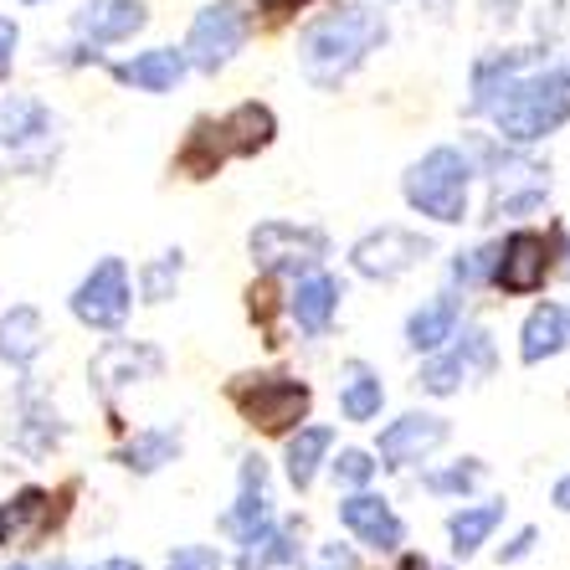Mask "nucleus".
<instances>
[{
    "label": "nucleus",
    "mask_w": 570,
    "mask_h": 570,
    "mask_svg": "<svg viewBox=\"0 0 570 570\" xmlns=\"http://www.w3.org/2000/svg\"><path fill=\"white\" fill-rule=\"evenodd\" d=\"M340 519H345V530H355L365 544H375V550H396L401 544V519L391 514V504L385 499H375V493H355V499H345V509H340Z\"/></svg>",
    "instance_id": "obj_11"
},
{
    "label": "nucleus",
    "mask_w": 570,
    "mask_h": 570,
    "mask_svg": "<svg viewBox=\"0 0 570 570\" xmlns=\"http://www.w3.org/2000/svg\"><path fill=\"white\" fill-rule=\"evenodd\" d=\"M98 570H139V566H134V560H104Z\"/></svg>",
    "instance_id": "obj_35"
},
{
    "label": "nucleus",
    "mask_w": 570,
    "mask_h": 570,
    "mask_svg": "<svg viewBox=\"0 0 570 570\" xmlns=\"http://www.w3.org/2000/svg\"><path fill=\"white\" fill-rule=\"evenodd\" d=\"M253 257L267 273H298V267H314L318 257H324V237L308 232V226L267 222L253 232Z\"/></svg>",
    "instance_id": "obj_6"
},
{
    "label": "nucleus",
    "mask_w": 570,
    "mask_h": 570,
    "mask_svg": "<svg viewBox=\"0 0 570 570\" xmlns=\"http://www.w3.org/2000/svg\"><path fill=\"white\" fill-rule=\"evenodd\" d=\"M216 139H222V149L232 155V149H263L267 139H273V114L267 108H257V104H242L232 119H222L216 124Z\"/></svg>",
    "instance_id": "obj_16"
},
{
    "label": "nucleus",
    "mask_w": 570,
    "mask_h": 570,
    "mask_svg": "<svg viewBox=\"0 0 570 570\" xmlns=\"http://www.w3.org/2000/svg\"><path fill=\"white\" fill-rule=\"evenodd\" d=\"M556 509H566V514H570V478H560V483H556Z\"/></svg>",
    "instance_id": "obj_34"
},
{
    "label": "nucleus",
    "mask_w": 570,
    "mask_h": 570,
    "mask_svg": "<svg viewBox=\"0 0 570 570\" xmlns=\"http://www.w3.org/2000/svg\"><path fill=\"white\" fill-rule=\"evenodd\" d=\"M330 442H334L330 426H304V432L288 442V478L298 483V489H308V483H314V473H318V463H324Z\"/></svg>",
    "instance_id": "obj_19"
},
{
    "label": "nucleus",
    "mask_w": 570,
    "mask_h": 570,
    "mask_svg": "<svg viewBox=\"0 0 570 570\" xmlns=\"http://www.w3.org/2000/svg\"><path fill=\"white\" fill-rule=\"evenodd\" d=\"M263 519H267L263 463H247V489H242V504H237V514H232V524H237L242 534H253V524H263Z\"/></svg>",
    "instance_id": "obj_26"
},
{
    "label": "nucleus",
    "mask_w": 570,
    "mask_h": 570,
    "mask_svg": "<svg viewBox=\"0 0 570 570\" xmlns=\"http://www.w3.org/2000/svg\"><path fill=\"white\" fill-rule=\"evenodd\" d=\"M334 304H340L334 278H304V283H298V293H293V318H298V330L318 334L324 324H330Z\"/></svg>",
    "instance_id": "obj_18"
},
{
    "label": "nucleus",
    "mask_w": 570,
    "mask_h": 570,
    "mask_svg": "<svg viewBox=\"0 0 570 570\" xmlns=\"http://www.w3.org/2000/svg\"><path fill=\"white\" fill-rule=\"evenodd\" d=\"M47 129H52V119H47V108L31 104V98L0 104V139H6V145H27V139H41Z\"/></svg>",
    "instance_id": "obj_21"
},
{
    "label": "nucleus",
    "mask_w": 570,
    "mask_h": 570,
    "mask_svg": "<svg viewBox=\"0 0 570 570\" xmlns=\"http://www.w3.org/2000/svg\"><path fill=\"white\" fill-rule=\"evenodd\" d=\"M499 519H504V504H483V509H463V514H452V550H458V556H473L478 544L493 534Z\"/></svg>",
    "instance_id": "obj_23"
},
{
    "label": "nucleus",
    "mask_w": 570,
    "mask_h": 570,
    "mask_svg": "<svg viewBox=\"0 0 570 570\" xmlns=\"http://www.w3.org/2000/svg\"><path fill=\"white\" fill-rule=\"evenodd\" d=\"M396 570H426V560H416V556H406V560H401V566Z\"/></svg>",
    "instance_id": "obj_36"
},
{
    "label": "nucleus",
    "mask_w": 570,
    "mask_h": 570,
    "mask_svg": "<svg viewBox=\"0 0 570 570\" xmlns=\"http://www.w3.org/2000/svg\"><path fill=\"white\" fill-rule=\"evenodd\" d=\"M16 41H21L16 21H6V16H0V78H6V72H11V62H16Z\"/></svg>",
    "instance_id": "obj_31"
},
{
    "label": "nucleus",
    "mask_w": 570,
    "mask_h": 570,
    "mask_svg": "<svg viewBox=\"0 0 570 570\" xmlns=\"http://www.w3.org/2000/svg\"><path fill=\"white\" fill-rule=\"evenodd\" d=\"M442 438H448V422H438V416H401V422H391L381 432V458L391 468L422 463Z\"/></svg>",
    "instance_id": "obj_10"
},
{
    "label": "nucleus",
    "mask_w": 570,
    "mask_h": 570,
    "mask_svg": "<svg viewBox=\"0 0 570 570\" xmlns=\"http://www.w3.org/2000/svg\"><path fill=\"white\" fill-rule=\"evenodd\" d=\"M566 334H570L566 308H556V304L534 308V314L524 318V345H519V355L534 365V360H544V355H556V350H566Z\"/></svg>",
    "instance_id": "obj_17"
},
{
    "label": "nucleus",
    "mask_w": 570,
    "mask_h": 570,
    "mask_svg": "<svg viewBox=\"0 0 570 570\" xmlns=\"http://www.w3.org/2000/svg\"><path fill=\"white\" fill-rule=\"evenodd\" d=\"M463 375H468V360H463V355H452V360H432V365L422 371V385L432 391V396H452Z\"/></svg>",
    "instance_id": "obj_27"
},
{
    "label": "nucleus",
    "mask_w": 570,
    "mask_h": 570,
    "mask_svg": "<svg viewBox=\"0 0 570 570\" xmlns=\"http://www.w3.org/2000/svg\"><path fill=\"white\" fill-rule=\"evenodd\" d=\"M473 483H478V468H452V473L432 478V489H442V493L448 489H473Z\"/></svg>",
    "instance_id": "obj_32"
},
{
    "label": "nucleus",
    "mask_w": 570,
    "mask_h": 570,
    "mask_svg": "<svg viewBox=\"0 0 570 570\" xmlns=\"http://www.w3.org/2000/svg\"><path fill=\"white\" fill-rule=\"evenodd\" d=\"M452 324H458V304H452V298H438V304H426L412 314L406 340H412V350H438L442 340H452Z\"/></svg>",
    "instance_id": "obj_20"
},
{
    "label": "nucleus",
    "mask_w": 570,
    "mask_h": 570,
    "mask_svg": "<svg viewBox=\"0 0 570 570\" xmlns=\"http://www.w3.org/2000/svg\"><path fill=\"white\" fill-rule=\"evenodd\" d=\"M72 314H78L82 324H94V330H119L124 314H129V273H124L119 257L98 263L94 273L82 278V288L72 293Z\"/></svg>",
    "instance_id": "obj_5"
},
{
    "label": "nucleus",
    "mask_w": 570,
    "mask_h": 570,
    "mask_svg": "<svg viewBox=\"0 0 570 570\" xmlns=\"http://www.w3.org/2000/svg\"><path fill=\"white\" fill-rule=\"evenodd\" d=\"M432 253L422 237H412V232H401V226H385V232H375V237H365L355 247V267L365 273V278H401L406 267H416L422 257Z\"/></svg>",
    "instance_id": "obj_7"
},
{
    "label": "nucleus",
    "mask_w": 570,
    "mask_h": 570,
    "mask_svg": "<svg viewBox=\"0 0 570 570\" xmlns=\"http://www.w3.org/2000/svg\"><path fill=\"white\" fill-rule=\"evenodd\" d=\"M159 360L149 355V350H129V345H114V350H104V360H98V381L104 385H124V381H134L139 371H155Z\"/></svg>",
    "instance_id": "obj_24"
},
{
    "label": "nucleus",
    "mask_w": 570,
    "mask_h": 570,
    "mask_svg": "<svg viewBox=\"0 0 570 570\" xmlns=\"http://www.w3.org/2000/svg\"><path fill=\"white\" fill-rule=\"evenodd\" d=\"M381 401H385L381 375H371L365 365H350L345 371V416L350 422H371V416L381 412Z\"/></svg>",
    "instance_id": "obj_22"
},
{
    "label": "nucleus",
    "mask_w": 570,
    "mask_h": 570,
    "mask_svg": "<svg viewBox=\"0 0 570 570\" xmlns=\"http://www.w3.org/2000/svg\"><path fill=\"white\" fill-rule=\"evenodd\" d=\"M180 72H186V57L175 52V47H155V52L119 67V78L134 82V88H145V94H170L175 82H180Z\"/></svg>",
    "instance_id": "obj_14"
},
{
    "label": "nucleus",
    "mask_w": 570,
    "mask_h": 570,
    "mask_svg": "<svg viewBox=\"0 0 570 570\" xmlns=\"http://www.w3.org/2000/svg\"><path fill=\"white\" fill-rule=\"evenodd\" d=\"M47 345V334H41V318L37 308H11V314L0 318V360H11V365H31Z\"/></svg>",
    "instance_id": "obj_15"
},
{
    "label": "nucleus",
    "mask_w": 570,
    "mask_h": 570,
    "mask_svg": "<svg viewBox=\"0 0 570 570\" xmlns=\"http://www.w3.org/2000/svg\"><path fill=\"white\" fill-rule=\"evenodd\" d=\"M52 519V499L41 489H27L16 493L11 504L0 509V544H31Z\"/></svg>",
    "instance_id": "obj_13"
},
{
    "label": "nucleus",
    "mask_w": 570,
    "mask_h": 570,
    "mask_svg": "<svg viewBox=\"0 0 570 570\" xmlns=\"http://www.w3.org/2000/svg\"><path fill=\"white\" fill-rule=\"evenodd\" d=\"M242 412L253 416L263 432H288V426L308 412V385H298V381H257L253 391H242Z\"/></svg>",
    "instance_id": "obj_8"
},
{
    "label": "nucleus",
    "mask_w": 570,
    "mask_h": 570,
    "mask_svg": "<svg viewBox=\"0 0 570 570\" xmlns=\"http://www.w3.org/2000/svg\"><path fill=\"white\" fill-rule=\"evenodd\" d=\"M375 41H385V21L375 11H340L330 21H318L304 37V72L318 88H334L340 78H350L365 52H375Z\"/></svg>",
    "instance_id": "obj_1"
},
{
    "label": "nucleus",
    "mask_w": 570,
    "mask_h": 570,
    "mask_svg": "<svg viewBox=\"0 0 570 570\" xmlns=\"http://www.w3.org/2000/svg\"><path fill=\"white\" fill-rule=\"evenodd\" d=\"M175 452H180V438L175 432H145V438H134L124 448V463L139 468V473H155L159 463H170Z\"/></svg>",
    "instance_id": "obj_25"
},
{
    "label": "nucleus",
    "mask_w": 570,
    "mask_h": 570,
    "mask_svg": "<svg viewBox=\"0 0 570 570\" xmlns=\"http://www.w3.org/2000/svg\"><path fill=\"white\" fill-rule=\"evenodd\" d=\"M406 200L432 222H463L468 216V159L458 149H432L406 170Z\"/></svg>",
    "instance_id": "obj_3"
},
{
    "label": "nucleus",
    "mask_w": 570,
    "mask_h": 570,
    "mask_svg": "<svg viewBox=\"0 0 570 570\" xmlns=\"http://www.w3.org/2000/svg\"><path fill=\"white\" fill-rule=\"evenodd\" d=\"M334 468H340V478H345V483H365V478L375 473V463L365 458V452H345V458H340Z\"/></svg>",
    "instance_id": "obj_30"
},
{
    "label": "nucleus",
    "mask_w": 570,
    "mask_h": 570,
    "mask_svg": "<svg viewBox=\"0 0 570 570\" xmlns=\"http://www.w3.org/2000/svg\"><path fill=\"white\" fill-rule=\"evenodd\" d=\"M550 273V247H544L540 232H514V237L499 247V283L509 293H534Z\"/></svg>",
    "instance_id": "obj_9"
},
{
    "label": "nucleus",
    "mask_w": 570,
    "mask_h": 570,
    "mask_svg": "<svg viewBox=\"0 0 570 570\" xmlns=\"http://www.w3.org/2000/svg\"><path fill=\"white\" fill-rule=\"evenodd\" d=\"M16 570H31V566H16ZM41 570H72V566H41Z\"/></svg>",
    "instance_id": "obj_37"
},
{
    "label": "nucleus",
    "mask_w": 570,
    "mask_h": 570,
    "mask_svg": "<svg viewBox=\"0 0 570 570\" xmlns=\"http://www.w3.org/2000/svg\"><path fill=\"white\" fill-rule=\"evenodd\" d=\"M170 570H222V560H216V550H206V544H186V550L170 556Z\"/></svg>",
    "instance_id": "obj_29"
},
{
    "label": "nucleus",
    "mask_w": 570,
    "mask_h": 570,
    "mask_svg": "<svg viewBox=\"0 0 570 570\" xmlns=\"http://www.w3.org/2000/svg\"><path fill=\"white\" fill-rule=\"evenodd\" d=\"M257 6H263V11H273V16H283V11H298L304 0H257Z\"/></svg>",
    "instance_id": "obj_33"
},
{
    "label": "nucleus",
    "mask_w": 570,
    "mask_h": 570,
    "mask_svg": "<svg viewBox=\"0 0 570 570\" xmlns=\"http://www.w3.org/2000/svg\"><path fill=\"white\" fill-rule=\"evenodd\" d=\"M242 41H247V16H242V6L216 0V6H206V11L196 16V27H190L186 62H196L200 72H216V67H226L242 52Z\"/></svg>",
    "instance_id": "obj_4"
},
{
    "label": "nucleus",
    "mask_w": 570,
    "mask_h": 570,
    "mask_svg": "<svg viewBox=\"0 0 570 570\" xmlns=\"http://www.w3.org/2000/svg\"><path fill=\"white\" fill-rule=\"evenodd\" d=\"M149 21V11L139 0H94L88 11L78 16V31L94 41H124Z\"/></svg>",
    "instance_id": "obj_12"
},
{
    "label": "nucleus",
    "mask_w": 570,
    "mask_h": 570,
    "mask_svg": "<svg viewBox=\"0 0 570 570\" xmlns=\"http://www.w3.org/2000/svg\"><path fill=\"white\" fill-rule=\"evenodd\" d=\"M175 278H180V253H170V257H165V263H155V267H149V273H145V293H149V298H155V304H159V298H170Z\"/></svg>",
    "instance_id": "obj_28"
},
{
    "label": "nucleus",
    "mask_w": 570,
    "mask_h": 570,
    "mask_svg": "<svg viewBox=\"0 0 570 570\" xmlns=\"http://www.w3.org/2000/svg\"><path fill=\"white\" fill-rule=\"evenodd\" d=\"M570 72L560 78H530V82H514L509 98L499 104V129L504 139H519V145H530V139H544L550 129L570 119Z\"/></svg>",
    "instance_id": "obj_2"
}]
</instances>
